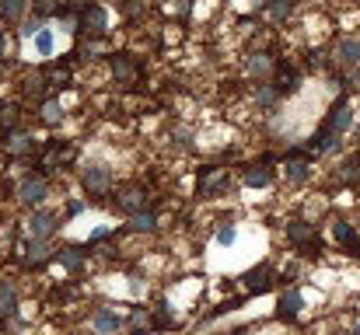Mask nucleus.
Listing matches in <instances>:
<instances>
[{"instance_id": "obj_21", "label": "nucleus", "mask_w": 360, "mask_h": 335, "mask_svg": "<svg viewBox=\"0 0 360 335\" xmlns=\"http://www.w3.org/2000/svg\"><path fill=\"white\" fill-rule=\"evenodd\" d=\"M273 182V168H266V164H248L245 168V185L248 189H266Z\"/></svg>"}, {"instance_id": "obj_14", "label": "nucleus", "mask_w": 360, "mask_h": 335, "mask_svg": "<svg viewBox=\"0 0 360 335\" xmlns=\"http://www.w3.org/2000/svg\"><path fill=\"white\" fill-rule=\"evenodd\" d=\"M4 147H8L11 157H25V154L36 150V137H29V133H22V130H11L8 140H4Z\"/></svg>"}, {"instance_id": "obj_32", "label": "nucleus", "mask_w": 360, "mask_h": 335, "mask_svg": "<svg viewBox=\"0 0 360 335\" xmlns=\"http://www.w3.org/2000/svg\"><path fill=\"white\" fill-rule=\"evenodd\" d=\"M154 325H158V328H172V325H175L168 304H158V307H154Z\"/></svg>"}, {"instance_id": "obj_44", "label": "nucleus", "mask_w": 360, "mask_h": 335, "mask_svg": "<svg viewBox=\"0 0 360 335\" xmlns=\"http://www.w3.org/2000/svg\"><path fill=\"white\" fill-rule=\"evenodd\" d=\"M350 335H360V328H357V332H350Z\"/></svg>"}, {"instance_id": "obj_24", "label": "nucleus", "mask_w": 360, "mask_h": 335, "mask_svg": "<svg viewBox=\"0 0 360 335\" xmlns=\"http://www.w3.org/2000/svg\"><path fill=\"white\" fill-rule=\"evenodd\" d=\"M280 98H283V95H280V88H276V84H269V81H259V88H255V102H259L262 109H273Z\"/></svg>"}, {"instance_id": "obj_20", "label": "nucleus", "mask_w": 360, "mask_h": 335, "mask_svg": "<svg viewBox=\"0 0 360 335\" xmlns=\"http://www.w3.org/2000/svg\"><path fill=\"white\" fill-rule=\"evenodd\" d=\"M57 262L63 269H70V272H81L84 269V251L74 248V244H63V248H57Z\"/></svg>"}, {"instance_id": "obj_1", "label": "nucleus", "mask_w": 360, "mask_h": 335, "mask_svg": "<svg viewBox=\"0 0 360 335\" xmlns=\"http://www.w3.org/2000/svg\"><path fill=\"white\" fill-rule=\"evenodd\" d=\"M46 196H50L46 175H25V178H22V185H18V203H22V206L36 210V206L46 203Z\"/></svg>"}, {"instance_id": "obj_30", "label": "nucleus", "mask_w": 360, "mask_h": 335, "mask_svg": "<svg viewBox=\"0 0 360 335\" xmlns=\"http://www.w3.org/2000/svg\"><path fill=\"white\" fill-rule=\"evenodd\" d=\"M18 126V105H0V130H15Z\"/></svg>"}, {"instance_id": "obj_39", "label": "nucleus", "mask_w": 360, "mask_h": 335, "mask_svg": "<svg viewBox=\"0 0 360 335\" xmlns=\"http://www.w3.org/2000/svg\"><path fill=\"white\" fill-rule=\"evenodd\" d=\"M175 140H179L182 147H189V130H179V133H175Z\"/></svg>"}, {"instance_id": "obj_2", "label": "nucleus", "mask_w": 360, "mask_h": 335, "mask_svg": "<svg viewBox=\"0 0 360 335\" xmlns=\"http://www.w3.org/2000/svg\"><path fill=\"white\" fill-rule=\"evenodd\" d=\"M227 185H231V175H227L224 168H207V171L200 175V196H203V199H217V196H224Z\"/></svg>"}, {"instance_id": "obj_9", "label": "nucleus", "mask_w": 360, "mask_h": 335, "mask_svg": "<svg viewBox=\"0 0 360 335\" xmlns=\"http://www.w3.org/2000/svg\"><path fill=\"white\" fill-rule=\"evenodd\" d=\"M241 286H245L248 293H269V290H273V269H269V265L248 269V272L241 276Z\"/></svg>"}, {"instance_id": "obj_13", "label": "nucleus", "mask_w": 360, "mask_h": 335, "mask_svg": "<svg viewBox=\"0 0 360 335\" xmlns=\"http://www.w3.org/2000/svg\"><path fill=\"white\" fill-rule=\"evenodd\" d=\"M336 63L346 70V67H360V39L346 36L336 42Z\"/></svg>"}, {"instance_id": "obj_6", "label": "nucleus", "mask_w": 360, "mask_h": 335, "mask_svg": "<svg viewBox=\"0 0 360 335\" xmlns=\"http://www.w3.org/2000/svg\"><path fill=\"white\" fill-rule=\"evenodd\" d=\"M81 32H84V36H95V39H102V36L109 32V15H105V8H102V4H91V8H84Z\"/></svg>"}, {"instance_id": "obj_23", "label": "nucleus", "mask_w": 360, "mask_h": 335, "mask_svg": "<svg viewBox=\"0 0 360 335\" xmlns=\"http://www.w3.org/2000/svg\"><path fill=\"white\" fill-rule=\"evenodd\" d=\"M39 119H43L46 126H60V123H63V109H60V102H57V98H43V105H39Z\"/></svg>"}, {"instance_id": "obj_4", "label": "nucleus", "mask_w": 360, "mask_h": 335, "mask_svg": "<svg viewBox=\"0 0 360 335\" xmlns=\"http://www.w3.org/2000/svg\"><path fill=\"white\" fill-rule=\"evenodd\" d=\"M116 206H119L126 217H133V213L147 210V189H144V185H126V189H119Z\"/></svg>"}, {"instance_id": "obj_40", "label": "nucleus", "mask_w": 360, "mask_h": 335, "mask_svg": "<svg viewBox=\"0 0 360 335\" xmlns=\"http://www.w3.org/2000/svg\"><path fill=\"white\" fill-rule=\"evenodd\" d=\"M81 210H84V206H81V203H77V199H74V203H70V206H67V213H70V217H77V213H81Z\"/></svg>"}, {"instance_id": "obj_38", "label": "nucleus", "mask_w": 360, "mask_h": 335, "mask_svg": "<svg viewBox=\"0 0 360 335\" xmlns=\"http://www.w3.org/2000/svg\"><path fill=\"white\" fill-rule=\"evenodd\" d=\"M0 60H8V32L0 29Z\"/></svg>"}, {"instance_id": "obj_37", "label": "nucleus", "mask_w": 360, "mask_h": 335, "mask_svg": "<svg viewBox=\"0 0 360 335\" xmlns=\"http://www.w3.org/2000/svg\"><path fill=\"white\" fill-rule=\"evenodd\" d=\"M172 8H175L179 15H189V11H193V0H175V4H172Z\"/></svg>"}, {"instance_id": "obj_26", "label": "nucleus", "mask_w": 360, "mask_h": 335, "mask_svg": "<svg viewBox=\"0 0 360 335\" xmlns=\"http://www.w3.org/2000/svg\"><path fill=\"white\" fill-rule=\"evenodd\" d=\"M25 8H29V0H0V18L4 22H22Z\"/></svg>"}, {"instance_id": "obj_27", "label": "nucleus", "mask_w": 360, "mask_h": 335, "mask_svg": "<svg viewBox=\"0 0 360 335\" xmlns=\"http://www.w3.org/2000/svg\"><path fill=\"white\" fill-rule=\"evenodd\" d=\"M154 227H158V217L147 213V210H140V213L130 217V231H137V234H151Z\"/></svg>"}, {"instance_id": "obj_12", "label": "nucleus", "mask_w": 360, "mask_h": 335, "mask_svg": "<svg viewBox=\"0 0 360 335\" xmlns=\"http://www.w3.org/2000/svg\"><path fill=\"white\" fill-rule=\"evenodd\" d=\"M245 70H248L252 81H266V77L276 74V60H273L269 53H252V56L245 60Z\"/></svg>"}, {"instance_id": "obj_15", "label": "nucleus", "mask_w": 360, "mask_h": 335, "mask_svg": "<svg viewBox=\"0 0 360 335\" xmlns=\"http://www.w3.org/2000/svg\"><path fill=\"white\" fill-rule=\"evenodd\" d=\"M301 307H304V297H301L297 290H287V293H280V300H276V314H280L283 321H294V318L301 314Z\"/></svg>"}, {"instance_id": "obj_25", "label": "nucleus", "mask_w": 360, "mask_h": 335, "mask_svg": "<svg viewBox=\"0 0 360 335\" xmlns=\"http://www.w3.org/2000/svg\"><path fill=\"white\" fill-rule=\"evenodd\" d=\"M336 178H339L343 185H353V182H360V157H343V164H339Z\"/></svg>"}, {"instance_id": "obj_34", "label": "nucleus", "mask_w": 360, "mask_h": 335, "mask_svg": "<svg viewBox=\"0 0 360 335\" xmlns=\"http://www.w3.org/2000/svg\"><path fill=\"white\" fill-rule=\"evenodd\" d=\"M36 49H39L43 56H50V53H53V36H50L46 29H43V32L36 36Z\"/></svg>"}, {"instance_id": "obj_5", "label": "nucleus", "mask_w": 360, "mask_h": 335, "mask_svg": "<svg viewBox=\"0 0 360 335\" xmlns=\"http://www.w3.org/2000/svg\"><path fill=\"white\" fill-rule=\"evenodd\" d=\"M283 234H287V241L297 244V248H311V244H318L315 224H308V220H287V224H283Z\"/></svg>"}, {"instance_id": "obj_3", "label": "nucleus", "mask_w": 360, "mask_h": 335, "mask_svg": "<svg viewBox=\"0 0 360 335\" xmlns=\"http://www.w3.org/2000/svg\"><path fill=\"white\" fill-rule=\"evenodd\" d=\"M109 67H112L116 84H123V88H133L137 77H140V67H137V60H133L130 53H116V56L109 60Z\"/></svg>"}, {"instance_id": "obj_17", "label": "nucleus", "mask_w": 360, "mask_h": 335, "mask_svg": "<svg viewBox=\"0 0 360 335\" xmlns=\"http://www.w3.org/2000/svg\"><path fill=\"white\" fill-rule=\"evenodd\" d=\"M276 81V88H280V95H294L297 88H301V77H297V70L294 67H287V63H276V74H273Z\"/></svg>"}, {"instance_id": "obj_42", "label": "nucleus", "mask_w": 360, "mask_h": 335, "mask_svg": "<svg viewBox=\"0 0 360 335\" xmlns=\"http://www.w3.org/2000/svg\"><path fill=\"white\" fill-rule=\"evenodd\" d=\"M133 335H154V332H144V328H140V332H133Z\"/></svg>"}, {"instance_id": "obj_45", "label": "nucleus", "mask_w": 360, "mask_h": 335, "mask_svg": "<svg viewBox=\"0 0 360 335\" xmlns=\"http://www.w3.org/2000/svg\"><path fill=\"white\" fill-rule=\"evenodd\" d=\"M234 335H241V332H234Z\"/></svg>"}, {"instance_id": "obj_10", "label": "nucleus", "mask_w": 360, "mask_h": 335, "mask_svg": "<svg viewBox=\"0 0 360 335\" xmlns=\"http://www.w3.org/2000/svg\"><path fill=\"white\" fill-rule=\"evenodd\" d=\"M325 126H332L336 133H346V130L353 126V105H350L346 98L332 102V109H329V116H325Z\"/></svg>"}, {"instance_id": "obj_43", "label": "nucleus", "mask_w": 360, "mask_h": 335, "mask_svg": "<svg viewBox=\"0 0 360 335\" xmlns=\"http://www.w3.org/2000/svg\"><path fill=\"white\" fill-rule=\"evenodd\" d=\"M357 143H360V126H357Z\"/></svg>"}, {"instance_id": "obj_19", "label": "nucleus", "mask_w": 360, "mask_h": 335, "mask_svg": "<svg viewBox=\"0 0 360 335\" xmlns=\"http://www.w3.org/2000/svg\"><path fill=\"white\" fill-rule=\"evenodd\" d=\"M332 231H336V241H339V244H346V251H353V255L360 251V234H357V227H353V224L336 220V227H332Z\"/></svg>"}, {"instance_id": "obj_22", "label": "nucleus", "mask_w": 360, "mask_h": 335, "mask_svg": "<svg viewBox=\"0 0 360 335\" xmlns=\"http://www.w3.org/2000/svg\"><path fill=\"white\" fill-rule=\"evenodd\" d=\"M294 8H297V0H269V4H266V15H269L276 25H283V22H290Z\"/></svg>"}, {"instance_id": "obj_11", "label": "nucleus", "mask_w": 360, "mask_h": 335, "mask_svg": "<svg viewBox=\"0 0 360 335\" xmlns=\"http://www.w3.org/2000/svg\"><path fill=\"white\" fill-rule=\"evenodd\" d=\"M57 227H60V220H57V213H46V210H36L32 217H29V234L32 237H53L57 234Z\"/></svg>"}, {"instance_id": "obj_35", "label": "nucleus", "mask_w": 360, "mask_h": 335, "mask_svg": "<svg viewBox=\"0 0 360 335\" xmlns=\"http://www.w3.org/2000/svg\"><path fill=\"white\" fill-rule=\"evenodd\" d=\"M144 321H147V311H144V307H137V311L130 314V325H133V328H140Z\"/></svg>"}, {"instance_id": "obj_28", "label": "nucleus", "mask_w": 360, "mask_h": 335, "mask_svg": "<svg viewBox=\"0 0 360 335\" xmlns=\"http://www.w3.org/2000/svg\"><path fill=\"white\" fill-rule=\"evenodd\" d=\"M18 307V286L15 283H0V314H11Z\"/></svg>"}, {"instance_id": "obj_8", "label": "nucleus", "mask_w": 360, "mask_h": 335, "mask_svg": "<svg viewBox=\"0 0 360 335\" xmlns=\"http://www.w3.org/2000/svg\"><path fill=\"white\" fill-rule=\"evenodd\" d=\"M339 147H343V133H336L332 126L322 123V126L315 130V137H311V150H315V154H336Z\"/></svg>"}, {"instance_id": "obj_41", "label": "nucleus", "mask_w": 360, "mask_h": 335, "mask_svg": "<svg viewBox=\"0 0 360 335\" xmlns=\"http://www.w3.org/2000/svg\"><path fill=\"white\" fill-rule=\"evenodd\" d=\"M252 4H255V8H266V4H269V0H252Z\"/></svg>"}, {"instance_id": "obj_18", "label": "nucleus", "mask_w": 360, "mask_h": 335, "mask_svg": "<svg viewBox=\"0 0 360 335\" xmlns=\"http://www.w3.org/2000/svg\"><path fill=\"white\" fill-rule=\"evenodd\" d=\"M287 182L290 185H304L308 182V175H311V164H308V157H287Z\"/></svg>"}, {"instance_id": "obj_7", "label": "nucleus", "mask_w": 360, "mask_h": 335, "mask_svg": "<svg viewBox=\"0 0 360 335\" xmlns=\"http://www.w3.org/2000/svg\"><path fill=\"white\" fill-rule=\"evenodd\" d=\"M81 182H84V189H88L91 196H105L109 185H112V175H109L105 164H88L84 175H81Z\"/></svg>"}, {"instance_id": "obj_31", "label": "nucleus", "mask_w": 360, "mask_h": 335, "mask_svg": "<svg viewBox=\"0 0 360 335\" xmlns=\"http://www.w3.org/2000/svg\"><path fill=\"white\" fill-rule=\"evenodd\" d=\"M67 11V4L60 8L57 0H36V18H50V15H63Z\"/></svg>"}, {"instance_id": "obj_29", "label": "nucleus", "mask_w": 360, "mask_h": 335, "mask_svg": "<svg viewBox=\"0 0 360 335\" xmlns=\"http://www.w3.org/2000/svg\"><path fill=\"white\" fill-rule=\"evenodd\" d=\"M46 258H57V251H50L43 237H32V244H29V262H46Z\"/></svg>"}, {"instance_id": "obj_16", "label": "nucleus", "mask_w": 360, "mask_h": 335, "mask_svg": "<svg viewBox=\"0 0 360 335\" xmlns=\"http://www.w3.org/2000/svg\"><path fill=\"white\" fill-rule=\"evenodd\" d=\"M91 325H95V332L109 335V332H119V328H123V318H119L112 307H98V311L91 314Z\"/></svg>"}, {"instance_id": "obj_33", "label": "nucleus", "mask_w": 360, "mask_h": 335, "mask_svg": "<svg viewBox=\"0 0 360 335\" xmlns=\"http://www.w3.org/2000/svg\"><path fill=\"white\" fill-rule=\"evenodd\" d=\"M234 241H238V231H234L231 224H224V227L217 231V244H224V248H231Z\"/></svg>"}, {"instance_id": "obj_36", "label": "nucleus", "mask_w": 360, "mask_h": 335, "mask_svg": "<svg viewBox=\"0 0 360 335\" xmlns=\"http://www.w3.org/2000/svg\"><path fill=\"white\" fill-rule=\"evenodd\" d=\"M91 4H95V0H67L70 11H84V8H91Z\"/></svg>"}]
</instances>
